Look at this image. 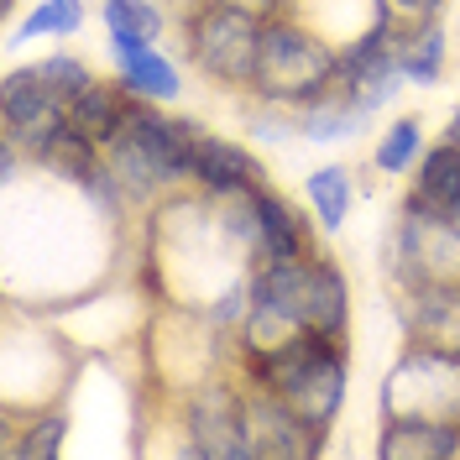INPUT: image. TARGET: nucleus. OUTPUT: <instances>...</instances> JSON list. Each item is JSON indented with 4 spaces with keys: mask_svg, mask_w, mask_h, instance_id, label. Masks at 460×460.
<instances>
[{
    "mask_svg": "<svg viewBox=\"0 0 460 460\" xmlns=\"http://www.w3.org/2000/svg\"><path fill=\"white\" fill-rule=\"evenodd\" d=\"M68 419L58 408H27V413H5V429H0V450L5 460H58L68 450Z\"/></svg>",
    "mask_w": 460,
    "mask_h": 460,
    "instance_id": "nucleus-18",
    "label": "nucleus"
},
{
    "mask_svg": "<svg viewBox=\"0 0 460 460\" xmlns=\"http://www.w3.org/2000/svg\"><path fill=\"white\" fill-rule=\"evenodd\" d=\"M402 204L429 209L439 220H460V146L450 142V137L429 142V152L419 157V168L408 172Z\"/></svg>",
    "mask_w": 460,
    "mask_h": 460,
    "instance_id": "nucleus-15",
    "label": "nucleus"
},
{
    "mask_svg": "<svg viewBox=\"0 0 460 460\" xmlns=\"http://www.w3.org/2000/svg\"><path fill=\"white\" fill-rule=\"evenodd\" d=\"M215 5H230L241 16H257V22H272V16H288L293 0H215Z\"/></svg>",
    "mask_w": 460,
    "mask_h": 460,
    "instance_id": "nucleus-27",
    "label": "nucleus"
},
{
    "mask_svg": "<svg viewBox=\"0 0 460 460\" xmlns=\"http://www.w3.org/2000/svg\"><path fill=\"white\" fill-rule=\"evenodd\" d=\"M199 120L178 115L172 105H152L137 100L120 137L105 152V168L120 183L126 204H163L168 194L189 189L194 178V146H199Z\"/></svg>",
    "mask_w": 460,
    "mask_h": 460,
    "instance_id": "nucleus-3",
    "label": "nucleus"
},
{
    "mask_svg": "<svg viewBox=\"0 0 460 460\" xmlns=\"http://www.w3.org/2000/svg\"><path fill=\"white\" fill-rule=\"evenodd\" d=\"M226 220L235 226V235L246 241V252L261 261H288L319 252V226L309 215V204H298L293 194H283L278 183H261L241 199H220Z\"/></svg>",
    "mask_w": 460,
    "mask_h": 460,
    "instance_id": "nucleus-8",
    "label": "nucleus"
},
{
    "mask_svg": "<svg viewBox=\"0 0 460 460\" xmlns=\"http://www.w3.org/2000/svg\"><path fill=\"white\" fill-rule=\"evenodd\" d=\"M372 456H382V460H450V456H460V424H434V419H376Z\"/></svg>",
    "mask_w": 460,
    "mask_h": 460,
    "instance_id": "nucleus-16",
    "label": "nucleus"
},
{
    "mask_svg": "<svg viewBox=\"0 0 460 460\" xmlns=\"http://www.w3.org/2000/svg\"><path fill=\"white\" fill-rule=\"evenodd\" d=\"M376 419L460 424V345L408 341L376 387Z\"/></svg>",
    "mask_w": 460,
    "mask_h": 460,
    "instance_id": "nucleus-6",
    "label": "nucleus"
},
{
    "mask_svg": "<svg viewBox=\"0 0 460 460\" xmlns=\"http://www.w3.org/2000/svg\"><path fill=\"white\" fill-rule=\"evenodd\" d=\"M382 272L393 278V288L460 283V220H439L429 209L398 204L393 230L382 241Z\"/></svg>",
    "mask_w": 460,
    "mask_h": 460,
    "instance_id": "nucleus-7",
    "label": "nucleus"
},
{
    "mask_svg": "<svg viewBox=\"0 0 460 460\" xmlns=\"http://www.w3.org/2000/svg\"><path fill=\"white\" fill-rule=\"evenodd\" d=\"M398 293V314L408 341L460 345V283H408Z\"/></svg>",
    "mask_w": 460,
    "mask_h": 460,
    "instance_id": "nucleus-14",
    "label": "nucleus"
},
{
    "mask_svg": "<svg viewBox=\"0 0 460 460\" xmlns=\"http://www.w3.org/2000/svg\"><path fill=\"white\" fill-rule=\"evenodd\" d=\"M131 105H137V94L120 84V79H94V84H84L74 100H68V115H74V126L84 131L94 146H111L115 137H120V126H126V115H131Z\"/></svg>",
    "mask_w": 460,
    "mask_h": 460,
    "instance_id": "nucleus-19",
    "label": "nucleus"
},
{
    "mask_svg": "<svg viewBox=\"0 0 460 460\" xmlns=\"http://www.w3.org/2000/svg\"><path fill=\"white\" fill-rule=\"evenodd\" d=\"M31 68H37V74H42V79L63 94V100H74L84 84H94V79H100V68H94L84 53H74V48H58V53L31 58Z\"/></svg>",
    "mask_w": 460,
    "mask_h": 460,
    "instance_id": "nucleus-25",
    "label": "nucleus"
},
{
    "mask_svg": "<svg viewBox=\"0 0 460 460\" xmlns=\"http://www.w3.org/2000/svg\"><path fill=\"white\" fill-rule=\"evenodd\" d=\"M261 183H272V172L261 163V152L252 142H235V137H220V131H199V146H194V178L189 189L204 194V199H241Z\"/></svg>",
    "mask_w": 460,
    "mask_h": 460,
    "instance_id": "nucleus-13",
    "label": "nucleus"
},
{
    "mask_svg": "<svg viewBox=\"0 0 460 460\" xmlns=\"http://www.w3.org/2000/svg\"><path fill=\"white\" fill-rule=\"evenodd\" d=\"M304 204L314 215L319 235H345L350 215H356V172L345 163H319L304 172Z\"/></svg>",
    "mask_w": 460,
    "mask_h": 460,
    "instance_id": "nucleus-20",
    "label": "nucleus"
},
{
    "mask_svg": "<svg viewBox=\"0 0 460 460\" xmlns=\"http://www.w3.org/2000/svg\"><path fill=\"white\" fill-rule=\"evenodd\" d=\"M398 68H402V79H408V89L445 84V74H450V27H445V16L398 31Z\"/></svg>",
    "mask_w": 460,
    "mask_h": 460,
    "instance_id": "nucleus-21",
    "label": "nucleus"
},
{
    "mask_svg": "<svg viewBox=\"0 0 460 460\" xmlns=\"http://www.w3.org/2000/svg\"><path fill=\"white\" fill-rule=\"evenodd\" d=\"M89 22V0H31L22 5V16L5 31V48H27L37 37H58V42H74Z\"/></svg>",
    "mask_w": 460,
    "mask_h": 460,
    "instance_id": "nucleus-22",
    "label": "nucleus"
},
{
    "mask_svg": "<svg viewBox=\"0 0 460 460\" xmlns=\"http://www.w3.org/2000/svg\"><path fill=\"white\" fill-rule=\"evenodd\" d=\"M261 27L257 16H241L230 5H215V0H194L178 11V48H183V63L209 79L215 89H230V94H252V79H257V58H261Z\"/></svg>",
    "mask_w": 460,
    "mask_h": 460,
    "instance_id": "nucleus-5",
    "label": "nucleus"
},
{
    "mask_svg": "<svg viewBox=\"0 0 460 460\" xmlns=\"http://www.w3.org/2000/svg\"><path fill=\"white\" fill-rule=\"evenodd\" d=\"M445 137H450V142L460 146V105H456V111H450V120H445Z\"/></svg>",
    "mask_w": 460,
    "mask_h": 460,
    "instance_id": "nucleus-28",
    "label": "nucleus"
},
{
    "mask_svg": "<svg viewBox=\"0 0 460 460\" xmlns=\"http://www.w3.org/2000/svg\"><path fill=\"white\" fill-rule=\"evenodd\" d=\"M372 120H376V111L367 100H356L345 89H330L324 100L298 111V142L304 146H345V142H356Z\"/></svg>",
    "mask_w": 460,
    "mask_h": 460,
    "instance_id": "nucleus-17",
    "label": "nucleus"
},
{
    "mask_svg": "<svg viewBox=\"0 0 460 460\" xmlns=\"http://www.w3.org/2000/svg\"><path fill=\"white\" fill-rule=\"evenodd\" d=\"M235 376L246 387H261V393L283 398L304 424L330 434L341 424L345 402H350V341L304 330V335L272 345V350L235 356Z\"/></svg>",
    "mask_w": 460,
    "mask_h": 460,
    "instance_id": "nucleus-2",
    "label": "nucleus"
},
{
    "mask_svg": "<svg viewBox=\"0 0 460 460\" xmlns=\"http://www.w3.org/2000/svg\"><path fill=\"white\" fill-rule=\"evenodd\" d=\"M387 5V16L402 27H424V22H439L445 16V0H382Z\"/></svg>",
    "mask_w": 460,
    "mask_h": 460,
    "instance_id": "nucleus-26",
    "label": "nucleus"
},
{
    "mask_svg": "<svg viewBox=\"0 0 460 460\" xmlns=\"http://www.w3.org/2000/svg\"><path fill=\"white\" fill-rule=\"evenodd\" d=\"M350 319H356V293H350V272L330 252H309V257L288 261H261L252 272V304L235 330L230 356H257L272 345L293 341V335H335L350 341Z\"/></svg>",
    "mask_w": 460,
    "mask_h": 460,
    "instance_id": "nucleus-1",
    "label": "nucleus"
},
{
    "mask_svg": "<svg viewBox=\"0 0 460 460\" xmlns=\"http://www.w3.org/2000/svg\"><path fill=\"white\" fill-rule=\"evenodd\" d=\"M105 53H111L115 79L131 89L137 100H152V105H178L189 94V79H183V63L172 53H163L152 37H137V31H105Z\"/></svg>",
    "mask_w": 460,
    "mask_h": 460,
    "instance_id": "nucleus-12",
    "label": "nucleus"
},
{
    "mask_svg": "<svg viewBox=\"0 0 460 460\" xmlns=\"http://www.w3.org/2000/svg\"><path fill=\"white\" fill-rule=\"evenodd\" d=\"M100 22L105 31H137L163 42L168 31H178V11L168 0H100Z\"/></svg>",
    "mask_w": 460,
    "mask_h": 460,
    "instance_id": "nucleus-24",
    "label": "nucleus"
},
{
    "mask_svg": "<svg viewBox=\"0 0 460 460\" xmlns=\"http://www.w3.org/2000/svg\"><path fill=\"white\" fill-rule=\"evenodd\" d=\"M341 79V48L314 31L304 16H272L261 27V58H257V79H252V94L246 100H261V105H283V111H304L324 100Z\"/></svg>",
    "mask_w": 460,
    "mask_h": 460,
    "instance_id": "nucleus-4",
    "label": "nucleus"
},
{
    "mask_svg": "<svg viewBox=\"0 0 460 460\" xmlns=\"http://www.w3.org/2000/svg\"><path fill=\"white\" fill-rule=\"evenodd\" d=\"M178 429L183 439V456H209V460H252V434L241 419V376H199L183 408H178Z\"/></svg>",
    "mask_w": 460,
    "mask_h": 460,
    "instance_id": "nucleus-9",
    "label": "nucleus"
},
{
    "mask_svg": "<svg viewBox=\"0 0 460 460\" xmlns=\"http://www.w3.org/2000/svg\"><path fill=\"white\" fill-rule=\"evenodd\" d=\"M68 126H74L68 100L31 63H11L0 84V142H11L16 152H27V163H37Z\"/></svg>",
    "mask_w": 460,
    "mask_h": 460,
    "instance_id": "nucleus-10",
    "label": "nucleus"
},
{
    "mask_svg": "<svg viewBox=\"0 0 460 460\" xmlns=\"http://www.w3.org/2000/svg\"><path fill=\"white\" fill-rule=\"evenodd\" d=\"M429 152V137H424V115H393L382 131H376L372 142V172L376 178H408V172L419 168V157Z\"/></svg>",
    "mask_w": 460,
    "mask_h": 460,
    "instance_id": "nucleus-23",
    "label": "nucleus"
},
{
    "mask_svg": "<svg viewBox=\"0 0 460 460\" xmlns=\"http://www.w3.org/2000/svg\"><path fill=\"white\" fill-rule=\"evenodd\" d=\"M241 419H246V434H252V456L261 460H314L330 450V434L304 424L283 398L246 387V382H241Z\"/></svg>",
    "mask_w": 460,
    "mask_h": 460,
    "instance_id": "nucleus-11",
    "label": "nucleus"
}]
</instances>
